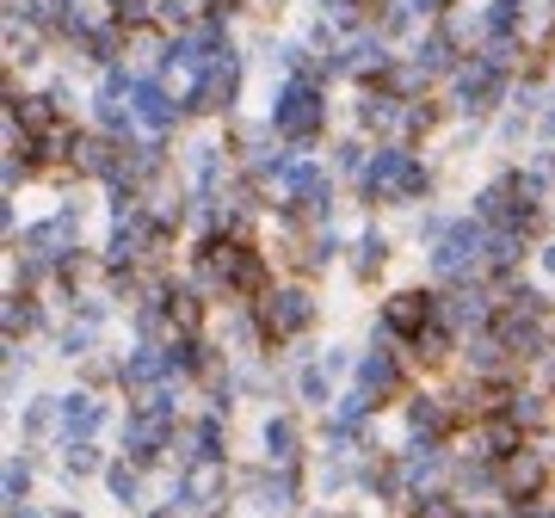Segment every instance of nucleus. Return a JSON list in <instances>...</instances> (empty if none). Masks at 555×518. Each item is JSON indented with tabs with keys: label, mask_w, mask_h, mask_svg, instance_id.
<instances>
[{
	"label": "nucleus",
	"mask_w": 555,
	"mask_h": 518,
	"mask_svg": "<svg viewBox=\"0 0 555 518\" xmlns=\"http://www.w3.org/2000/svg\"><path fill=\"white\" fill-rule=\"evenodd\" d=\"M389 321H395V327H414V321H426V296H395Z\"/></svg>",
	"instance_id": "7ed1b4c3"
},
{
	"label": "nucleus",
	"mask_w": 555,
	"mask_h": 518,
	"mask_svg": "<svg viewBox=\"0 0 555 518\" xmlns=\"http://www.w3.org/2000/svg\"><path fill=\"white\" fill-rule=\"evenodd\" d=\"M420 518H457L451 506H420Z\"/></svg>",
	"instance_id": "423d86ee"
},
{
	"label": "nucleus",
	"mask_w": 555,
	"mask_h": 518,
	"mask_svg": "<svg viewBox=\"0 0 555 518\" xmlns=\"http://www.w3.org/2000/svg\"><path fill=\"white\" fill-rule=\"evenodd\" d=\"M93 420H99V407H93L87 395H74V401H68V426H81V432H87Z\"/></svg>",
	"instance_id": "20e7f679"
},
{
	"label": "nucleus",
	"mask_w": 555,
	"mask_h": 518,
	"mask_svg": "<svg viewBox=\"0 0 555 518\" xmlns=\"http://www.w3.org/2000/svg\"><path fill=\"white\" fill-rule=\"evenodd\" d=\"M315 124V99L303 87H290L284 93V111H278V130H309Z\"/></svg>",
	"instance_id": "f257e3e1"
},
{
	"label": "nucleus",
	"mask_w": 555,
	"mask_h": 518,
	"mask_svg": "<svg viewBox=\"0 0 555 518\" xmlns=\"http://www.w3.org/2000/svg\"><path fill=\"white\" fill-rule=\"evenodd\" d=\"M278 333H290V327H303L309 321V303H303V296H278V315H266Z\"/></svg>",
	"instance_id": "f03ea898"
},
{
	"label": "nucleus",
	"mask_w": 555,
	"mask_h": 518,
	"mask_svg": "<svg viewBox=\"0 0 555 518\" xmlns=\"http://www.w3.org/2000/svg\"><path fill=\"white\" fill-rule=\"evenodd\" d=\"M266 444H272V457H290V426H284V420L266 426Z\"/></svg>",
	"instance_id": "39448f33"
}]
</instances>
